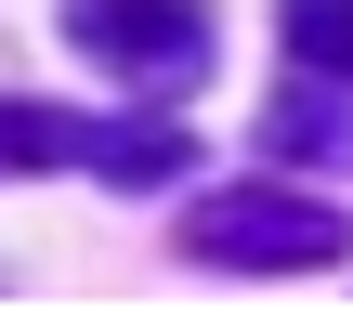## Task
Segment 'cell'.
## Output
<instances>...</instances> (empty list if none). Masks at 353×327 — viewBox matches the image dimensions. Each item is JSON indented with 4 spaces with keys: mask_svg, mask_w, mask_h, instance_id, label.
Wrapping results in <instances>:
<instances>
[{
    "mask_svg": "<svg viewBox=\"0 0 353 327\" xmlns=\"http://www.w3.org/2000/svg\"><path fill=\"white\" fill-rule=\"evenodd\" d=\"M196 131L170 118H79V105H0V170H92V184H170Z\"/></svg>",
    "mask_w": 353,
    "mask_h": 327,
    "instance_id": "6da1fadb",
    "label": "cell"
},
{
    "mask_svg": "<svg viewBox=\"0 0 353 327\" xmlns=\"http://www.w3.org/2000/svg\"><path fill=\"white\" fill-rule=\"evenodd\" d=\"M183 249L223 262V275H314V262H341V210L327 197H275V184H223V197H196Z\"/></svg>",
    "mask_w": 353,
    "mask_h": 327,
    "instance_id": "7a4b0ae2",
    "label": "cell"
},
{
    "mask_svg": "<svg viewBox=\"0 0 353 327\" xmlns=\"http://www.w3.org/2000/svg\"><path fill=\"white\" fill-rule=\"evenodd\" d=\"M65 39L105 79H131V92H196L210 52H223L210 0H65Z\"/></svg>",
    "mask_w": 353,
    "mask_h": 327,
    "instance_id": "3957f363",
    "label": "cell"
},
{
    "mask_svg": "<svg viewBox=\"0 0 353 327\" xmlns=\"http://www.w3.org/2000/svg\"><path fill=\"white\" fill-rule=\"evenodd\" d=\"M262 144H275V157H327V170H353V105H327L314 66H301V79L262 105Z\"/></svg>",
    "mask_w": 353,
    "mask_h": 327,
    "instance_id": "277c9868",
    "label": "cell"
},
{
    "mask_svg": "<svg viewBox=\"0 0 353 327\" xmlns=\"http://www.w3.org/2000/svg\"><path fill=\"white\" fill-rule=\"evenodd\" d=\"M288 52L314 79H353V0H288Z\"/></svg>",
    "mask_w": 353,
    "mask_h": 327,
    "instance_id": "5b68a950",
    "label": "cell"
}]
</instances>
